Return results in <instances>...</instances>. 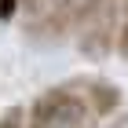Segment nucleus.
I'll use <instances>...</instances> for the list:
<instances>
[{
	"label": "nucleus",
	"instance_id": "obj_1",
	"mask_svg": "<svg viewBox=\"0 0 128 128\" xmlns=\"http://www.w3.org/2000/svg\"><path fill=\"white\" fill-rule=\"evenodd\" d=\"M30 128H99V114L77 84H55L30 102Z\"/></svg>",
	"mask_w": 128,
	"mask_h": 128
},
{
	"label": "nucleus",
	"instance_id": "obj_2",
	"mask_svg": "<svg viewBox=\"0 0 128 128\" xmlns=\"http://www.w3.org/2000/svg\"><path fill=\"white\" fill-rule=\"evenodd\" d=\"M117 26H121V0H80L77 51L92 62L117 55Z\"/></svg>",
	"mask_w": 128,
	"mask_h": 128
},
{
	"label": "nucleus",
	"instance_id": "obj_3",
	"mask_svg": "<svg viewBox=\"0 0 128 128\" xmlns=\"http://www.w3.org/2000/svg\"><path fill=\"white\" fill-rule=\"evenodd\" d=\"M77 26H80V0H48L33 11V22L26 26V33L37 44H59L66 37H77Z\"/></svg>",
	"mask_w": 128,
	"mask_h": 128
},
{
	"label": "nucleus",
	"instance_id": "obj_4",
	"mask_svg": "<svg viewBox=\"0 0 128 128\" xmlns=\"http://www.w3.org/2000/svg\"><path fill=\"white\" fill-rule=\"evenodd\" d=\"M73 84L84 92V99H88V106L99 114V121L114 117L121 110V102H124V92H121L114 80H106V77H80V80H73Z\"/></svg>",
	"mask_w": 128,
	"mask_h": 128
},
{
	"label": "nucleus",
	"instance_id": "obj_5",
	"mask_svg": "<svg viewBox=\"0 0 128 128\" xmlns=\"http://www.w3.org/2000/svg\"><path fill=\"white\" fill-rule=\"evenodd\" d=\"M0 128H30V106L11 102L0 110Z\"/></svg>",
	"mask_w": 128,
	"mask_h": 128
},
{
	"label": "nucleus",
	"instance_id": "obj_6",
	"mask_svg": "<svg viewBox=\"0 0 128 128\" xmlns=\"http://www.w3.org/2000/svg\"><path fill=\"white\" fill-rule=\"evenodd\" d=\"M117 55L128 62V0H121V26H117Z\"/></svg>",
	"mask_w": 128,
	"mask_h": 128
},
{
	"label": "nucleus",
	"instance_id": "obj_7",
	"mask_svg": "<svg viewBox=\"0 0 128 128\" xmlns=\"http://www.w3.org/2000/svg\"><path fill=\"white\" fill-rule=\"evenodd\" d=\"M40 4H44V0H22V8H26V11H37Z\"/></svg>",
	"mask_w": 128,
	"mask_h": 128
}]
</instances>
